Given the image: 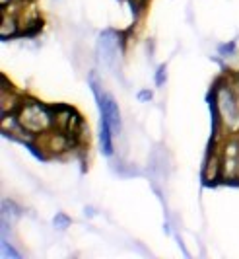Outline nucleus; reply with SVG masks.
<instances>
[{"instance_id": "f257e3e1", "label": "nucleus", "mask_w": 239, "mask_h": 259, "mask_svg": "<svg viewBox=\"0 0 239 259\" xmlns=\"http://www.w3.org/2000/svg\"><path fill=\"white\" fill-rule=\"evenodd\" d=\"M210 90L214 92V100H216V107H218L224 131L229 135H239V104L226 74L216 78Z\"/></svg>"}, {"instance_id": "f03ea898", "label": "nucleus", "mask_w": 239, "mask_h": 259, "mask_svg": "<svg viewBox=\"0 0 239 259\" xmlns=\"http://www.w3.org/2000/svg\"><path fill=\"white\" fill-rule=\"evenodd\" d=\"M18 119L22 123V127L31 135V137H39L43 133L51 131L54 127V117L51 111V105L41 104L39 100L24 96V104L18 111Z\"/></svg>"}, {"instance_id": "7ed1b4c3", "label": "nucleus", "mask_w": 239, "mask_h": 259, "mask_svg": "<svg viewBox=\"0 0 239 259\" xmlns=\"http://www.w3.org/2000/svg\"><path fill=\"white\" fill-rule=\"evenodd\" d=\"M125 51L121 33L115 29H105L97 37V57L101 65L109 70H117L121 61V53Z\"/></svg>"}, {"instance_id": "20e7f679", "label": "nucleus", "mask_w": 239, "mask_h": 259, "mask_svg": "<svg viewBox=\"0 0 239 259\" xmlns=\"http://www.w3.org/2000/svg\"><path fill=\"white\" fill-rule=\"evenodd\" d=\"M97 107H99V115L101 119H107L111 129L115 133V137H121V129H123V123H121V111L119 105L115 102V98L111 94H103V98L97 102Z\"/></svg>"}, {"instance_id": "39448f33", "label": "nucleus", "mask_w": 239, "mask_h": 259, "mask_svg": "<svg viewBox=\"0 0 239 259\" xmlns=\"http://www.w3.org/2000/svg\"><path fill=\"white\" fill-rule=\"evenodd\" d=\"M20 35H22V24L18 20V14L0 10V39L10 41V39H16Z\"/></svg>"}, {"instance_id": "423d86ee", "label": "nucleus", "mask_w": 239, "mask_h": 259, "mask_svg": "<svg viewBox=\"0 0 239 259\" xmlns=\"http://www.w3.org/2000/svg\"><path fill=\"white\" fill-rule=\"evenodd\" d=\"M24 104V96L18 94L14 88H0V115L18 113Z\"/></svg>"}, {"instance_id": "0eeeda50", "label": "nucleus", "mask_w": 239, "mask_h": 259, "mask_svg": "<svg viewBox=\"0 0 239 259\" xmlns=\"http://www.w3.org/2000/svg\"><path fill=\"white\" fill-rule=\"evenodd\" d=\"M113 137H115V133L111 129L109 121H107V119H101V125H99V143H101V152H103L107 158H111V156L115 154Z\"/></svg>"}, {"instance_id": "6e6552de", "label": "nucleus", "mask_w": 239, "mask_h": 259, "mask_svg": "<svg viewBox=\"0 0 239 259\" xmlns=\"http://www.w3.org/2000/svg\"><path fill=\"white\" fill-rule=\"evenodd\" d=\"M45 26V22H43V18L37 16L35 20H31V22H27L26 26L22 27V35L20 37H35L37 33H39L41 29Z\"/></svg>"}, {"instance_id": "1a4fd4ad", "label": "nucleus", "mask_w": 239, "mask_h": 259, "mask_svg": "<svg viewBox=\"0 0 239 259\" xmlns=\"http://www.w3.org/2000/svg\"><path fill=\"white\" fill-rule=\"evenodd\" d=\"M20 214H22V208L18 207L14 201H10V199H4L2 201V219L4 221H10V219L16 221Z\"/></svg>"}, {"instance_id": "9d476101", "label": "nucleus", "mask_w": 239, "mask_h": 259, "mask_svg": "<svg viewBox=\"0 0 239 259\" xmlns=\"http://www.w3.org/2000/svg\"><path fill=\"white\" fill-rule=\"evenodd\" d=\"M235 51H237V41H227V43L218 45V55H220V57H224V59L231 57Z\"/></svg>"}, {"instance_id": "9b49d317", "label": "nucleus", "mask_w": 239, "mask_h": 259, "mask_svg": "<svg viewBox=\"0 0 239 259\" xmlns=\"http://www.w3.org/2000/svg\"><path fill=\"white\" fill-rule=\"evenodd\" d=\"M70 224H72V221H70V217H67L65 212H58L53 219V226L56 230H67V228H70Z\"/></svg>"}, {"instance_id": "f8f14e48", "label": "nucleus", "mask_w": 239, "mask_h": 259, "mask_svg": "<svg viewBox=\"0 0 239 259\" xmlns=\"http://www.w3.org/2000/svg\"><path fill=\"white\" fill-rule=\"evenodd\" d=\"M2 255H4V257L22 259V253H20L14 246H10V244L6 242V238H2Z\"/></svg>"}, {"instance_id": "ddd939ff", "label": "nucleus", "mask_w": 239, "mask_h": 259, "mask_svg": "<svg viewBox=\"0 0 239 259\" xmlns=\"http://www.w3.org/2000/svg\"><path fill=\"white\" fill-rule=\"evenodd\" d=\"M167 80V65H159L156 68V76H154V82H156V88H161Z\"/></svg>"}, {"instance_id": "4468645a", "label": "nucleus", "mask_w": 239, "mask_h": 259, "mask_svg": "<svg viewBox=\"0 0 239 259\" xmlns=\"http://www.w3.org/2000/svg\"><path fill=\"white\" fill-rule=\"evenodd\" d=\"M227 80H229V86H231V90H233V94H235V100H237V104H239V72L229 74Z\"/></svg>"}, {"instance_id": "2eb2a0df", "label": "nucleus", "mask_w": 239, "mask_h": 259, "mask_svg": "<svg viewBox=\"0 0 239 259\" xmlns=\"http://www.w3.org/2000/svg\"><path fill=\"white\" fill-rule=\"evenodd\" d=\"M136 98H138V102H142V104H146V102H152L154 100V92L152 90H140L136 94Z\"/></svg>"}, {"instance_id": "dca6fc26", "label": "nucleus", "mask_w": 239, "mask_h": 259, "mask_svg": "<svg viewBox=\"0 0 239 259\" xmlns=\"http://www.w3.org/2000/svg\"><path fill=\"white\" fill-rule=\"evenodd\" d=\"M84 214H86V217H95V208H93V207H84Z\"/></svg>"}, {"instance_id": "f3484780", "label": "nucleus", "mask_w": 239, "mask_h": 259, "mask_svg": "<svg viewBox=\"0 0 239 259\" xmlns=\"http://www.w3.org/2000/svg\"><path fill=\"white\" fill-rule=\"evenodd\" d=\"M14 2H20V0H0V8H6V6H10Z\"/></svg>"}, {"instance_id": "a211bd4d", "label": "nucleus", "mask_w": 239, "mask_h": 259, "mask_svg": "<svg viewBox=\"0 0 239 259\" xmlns=\"http://www.w3.org/2000/svg\"><path fill=\"white\" fill-rule=\"evenodd\" d=\"M27 2H29V0H27ZM31 2H35V0H31Z\"/></svg>"}]
</instances>
